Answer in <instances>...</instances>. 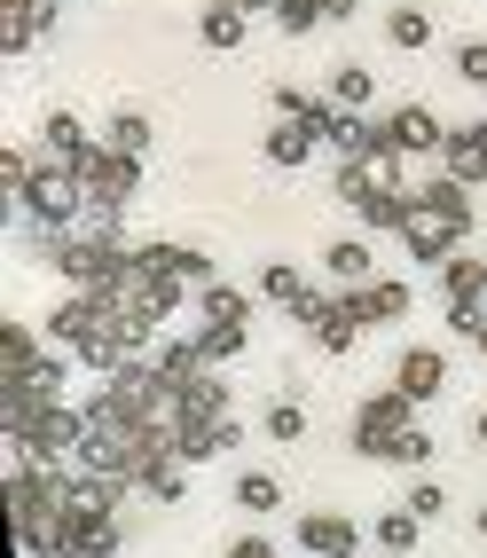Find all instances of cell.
I'll return each mask as SVG.
<instances>
[{"label":"cell","mask_w":487,"mask_h":558,"mask_svg":"<svg viewBox=\"0 0 487 558\" xmlns=\"http://www.w3.org/2000/svg\"><path fill=\"white\" fill-rule=\"evenodd\" d=\"M24 213H32V229L71 236V229L87 220V181L71 173L63 158H32V173H24Z\"/></svg>","instance_id":"cell-1"},{"label":"cell","mask_w":487,"mask_h":558,"mask_svg":"<svg viewBox=\"0 0 487 558\" xmlns=\"http://www.w3.org/2000/svg\"><path fill=\"white\" fill-rule=\"evenodd\" d=\"M417 425V401H409L401 386H386V393H362L354 401V457L362 464H393V440Z\"/></svg>","instance_id":"cell-2"},{"label":"cell","mask_w":487,"mask_h":558,"mask_svg":"<svg viewBox=\"0 0 487 558\" xmlns=\"http://www.w3.org/2000/svg\"><path fill=\"white\" fill-rule=\"evenodd\" d=\"M252 291H259V300H268L276 315H291L299 330H315V323H322V307H330V291H322V283H307V276L291 268V259H268Z\"/></svg>","instance_id":"cell-3"},{"label":"cell","mask_w":487,"mask_h":558,"mask_svg":"<svg viewBox=\"0 0 487 558\" xmlns=\"http://www.w3.org/2000/svg\"><path fill=\"white\" fill-rule=\"evenodd\" d=\"M71 173L87 181V205H102V213H126V197L142 190V158L110 150V142H102V150H95L87 166H71Z\"/></svg>","instance_id":"cell-4"},{"label":"cell","mask_w":487,"mask_h":558,"mask_svg":"<svg viewBox=\"0 0 487 558\" xmlns=\"http://www.w3.org/2000/svg\"><path fill=\"white\" fill-rule=\"evenodd\" d=\"M362 330H369V291H330V307H322V323L307 330V339L322 354H354Z\"/></svg>","instance_id":"cell-5"},{"label":"cell","mask_w":487,"mask_h":558,"mask_svg":"<svg viewBox=\"0 0 487 558\" xmlns=\"http://www.w3.org/2000/svg\"><path fill=\"white\" fill-rule=\"evenodd\" d=\"M409 190H417V213H433V220H448V229H456V236H472V190H464L456 173L425 166L417 181H409Z\"/></svg>","instance_id":"cell-6"},{"label":"cell","mask_w":487,"mask_h":558,"mask_svg":"<svg viewBox=\"0 0 487 558\" xmlns=\"http://www.w3.org/2000/svg\"><path fill=\"white\" fill-rule=\"evenodd\" d=\"M126 543V527L110 511H80V504H63V558H110Z\"/></svg>","instance_id":"cell-7"},{"label":"cell","mask_w":487,"mask_h":558,"mask_svg":"<svg viewBox=\"0 0 487 558\" xmlns=\"http://www.w3.org/2000/svg\"><path fill=\"white\" fill-rule=\"evenodd\" d=\"M134 268H149V276H181L190 291H205V283H220V268L197 252V244H134Z\"/></svg>","instance_id":"cell-8"},{"label":"cell","mask_w":487,"mask_h":558,"mask_svg":"<svg viewBox=\"0 0 487 558\" xmlns=\"http://www.w3.org/2000/svg\"><path fill=\"white\" fill-rule=\"evenodd\" d=\"M56 32V0H0V48L9 56H32Z\"/></svg>","instance_id":"cell-9"},{"label":"cell","mask_w":487,"mask_h":558,"mask_svg":"<svg viewBox=\"0 0 487 558\" xmlns=\"http://www.w3.org/2000/svg\"><path fill=\"white\" fill-rule=\"evenodd\" d=\"M291 543L307 550V558H362V527H346L339 511H307L291 527Z\"/></svg>","instance_id":"cell-10"},{"label":"cell","mask_w":487,"mask_h":558,"mask_svg":"<svg viewBox=\"0 0 487 558\" xmlns=\"http://www.w3.org/2000/svg\"><path fill=\"white\" fill-rule=\"evenodd\" d=\"M440 173H456L464 190H479L487 181V119H472V126H448V142H440V158H433Z\"/></svg>","instance_id":"cell-11"},{"label":"cell","mask_w":487,"mask_h":558,"mask_svg":"<svg viewBox=\"0 0 487 558\" xmlns=\"http://www.w3.org/2000/svg\"><path fill=\"white\" fill-rule=\"evenodd\" d=\"M322 276L339 291H369V283H378V252H369V236H330L322 244Z\"/></svg>","instance_id":"cell-12"},{"label":"cell","mask_w":487,"mask_h":558,"mask_svg":"<svg viewBox=\"0 0 487 558\" xmlns=\"http://www.w3.org/2000/svg\"><path fill=\"white\" fill-rule=\"evenodd\" d=\"M386 134H393V150H409V158H440V142H448V126L433 119L425 102H401L386 119Z\"/></svg>","instance_id":"cell-13"},{"label":"cell","mask_w":487,"mask_h":558,"mask_svg":"<svg viewBox=\"0 0 487 558\" xmlns=\"http://www.w3.org/2000/svg\"><path fill=\"white\" fill-rule=\"evenodd\" d=\"M393 386H401L409 401H433V393L448 386V354H440V347H401V362H393Z\"/></svg>","instance_id":"cell-14"},{"label":"cell","mask_w":487,"mask_h":558,"mask_svg":"<svg viewBox=\"0 0 487 558\" xmlns=\"http://www.w3.org/2000/svg\"><path fill=\"white\" fill-rule=\"evenodd\" d=\"M102 330H110V323H102V307H95V291H71V300L48 315V339H63L71 354H80L87 339H102Z\"/></svg>","instance_id":"cell-15"},{"label":"cell","mask_w":487,"mask_h":558,"mask_svg":"<svg viewBox=\"0 0 487 558\" xmlns=\"http://www.w3.org/2000/svg\"><path fill=\"white\" fill-rule=\"evenodd\" d=\"M409 259H417V268H448V259H456L464 252V236L456 229H448V220H433V213H417V220H409Z\"/></svg>","instance_id":"cell-16"},{"label":"cell","mask_w":487,"mask_h":558,"mask_svg":"<svg viewBox=\"0 0 487 558\" xmlns=\"http://www.w3.org/2000/svg\"><path fill=\"white\" fill-rule=\"evenodd\" d=\"M40 150H48V158H63V166H87L102 142H95L80 119H71V110H48V119H40Z\"/></svg>","instance_id":"cell-17"},{"label":"cell","mask_w":487,"mask_h":558,"mask_svg":"<svg viewBox=\"0 0 487 558\" xmlns=\"http://www.w3.org/2000/svg\"><path fill=\"white\" fill-rule=\"evenodd\" d=\"M315 150H322V142H315V126H299V119H276V126H268V142H259V158H268L276 173H299Z\"/></svg>","instance_id":"cell-18"},{"label":"cell","mask_w":487,"mask_h":558,"mask_svg":"<svg viewBox=\"0 0 487 558\" xmlns=\"http://www.w3.org/2000/svg\"><path fill=\"white\" fill-rule=\"evenodd\" d=\"M417 535H425V519L409 511V504H393V511L369 519V543H378L386 558H409V550H417Z\"/></svg>","instance_id":"cell-19"},{"label":"cell","mask_w":487,"mask_h":558,"mask_svg":"<svg viewBox=\"0 0 487 558\" xmlns=\"http://www.w3.org/2000/svg\"><path fill=\"white\" fill-rule=\"evenodd\" d=\"M252 300H259V291L205 283V291H197V315H205V323H220V330H244V323H252Z\"/></svg>","instance_id":"cell-20"},{"label":"cell","mask_w":487,"mask_h":558,"mask_svg":"<svg viewBox=\"0 0 487 558\" xmlns=\"http://www.w3.org/2000/svg\"><path fill=\"white\" fill-rule=\"evenodd\" d=\"M40 362H48V347L32 339L24 323H0V378H24L32 386V369H40Z\"/></svg>","instance_id":"cell-21"},{"label":"cell","mask_w":487,"mask_h":558,"mask_svg":"<svg viewBox=\"0 0 487 558\" xmlns=\"http://www.w3.org/2000/svg\"><path fill=\"white\" fill-rule=\"evenodd\" d=\"M440 291H448V307H472V300H487V259L456 252V259L440 268Z\"/></svg>","instance_id":"cell-22"},{"label":"cell","mask_w":487,"mask_h":558,"mask_svg":"<svg viewBox=\"0 0 487 558\" xmlns=\"http://www.w3.org/2000/svg\"><path fill=\"white\" fill-rule=\"evenodd\" d=\"M236 511L244 519H268V511H283V480L259 464V472H236Z\"/></svg>","instance_id":"cell-23"},{"label":"cell","mask_w":487,"mask_h":558,"mask_svg":"<svg viewBox=\"0 0 487 558\" xmlns=\"http://www.w3.org/2000/svg\"><path fill=\"white\" fill-rule=\"evenodd\" d=\"M409 307H417V283H409V276H378V283H369V323H409Z\"/></svg>","instance_id":"cell-24"},{"label":"cell","mask_w":487,"mask_h":558,"mask_svg":"<svg viewBox=\"0 0 487 558\" xmlns=\"http://www.w3.org/2000/svg\"><path fill=\"white\" fill-rule=\"evenodd\" d=\"M244 9H220V0H205V24H197V40L212 48V56H229V48H244Z\"/></svg>","instance_id":"cell-25"},{"label":"cell","mask_w":487,"mask_h":558,"mask_svg":"<svg viewBox=\"0 0 487 558\" xmlns=\"http://www.w3.org/2000/svg\"><path fill=\"white\" fill-rule=\"evenodd\" d=\"M409 220H417V190H393V197H369V205H362V229L409 236Z\"/></svg>","instance_id":"cell-26"},{"label":"cell","mask_w":487,"mask_h":558,"mask_svg":"<svg viewBox=\"0 0 487 558\" xmlns=\"http://www.w3.org/2000/svg\"><path fill=\"white\" fill-rule=\"evenodd\" d=\"M339 110H369V95H378V80H369V63H339L330 71V87H322Z\"/></svg>","instance_id":"cell-27"},{"label":"cell","mask_w":487,"mask_h":558,"mask_svg":"<svg viewBox=\"0 0 487 558\" xmlns=\"http://www.w3.org/2000/svg\"><path fill=\"white\" fill-rule=\"evenodd\" d=\"M386 40H393L401 56H417V48H433V16H425V9H409V0H401V9L386 16Z\"/></svg>","instance_id":"cell-28"},{"label":"cell","mask_w":487,"mask_h":558,"mask_svg":"<svg viewBox=\"0 0 487 558\" xmlns=\"http://www.w3.org/2000/svg\"><path fill=\"white\" fill-rule=\"evenodd\" d=\"M259 433H268L276 449H291V440H307V409H299V401H268V409H259Z\"/></svg>","instance_id":"cell-29"},{"label":"cell","mask_w":487,"mask_h":558,"mask_svg":"<svg viewBox=\"0 0 487 558\" xmlns=\"http://www.w3.org/2000/svg\"><path fill=\"white\" fill-rule=\"evenodd\" d=\"M102 142H110V150H126V158H149V142H158V134H149L142 110H119V119L102 126Z\"/></svg>","instance_id":"cell-30"},{"label":"cell","mask_w":487,"mask_h":558,"mask_svg":"<svg viewBox=\"0 0 487 558\" xmlns=\"http://www.w3.org/2000/svg\"><path fill=\"white\" fill-rule=\"evenodd\" d=\"M173 457L181 464H212L220 457V425H173Z\"/></svg>","instance_id":"cell-31"},{"label":"cell","mask_w":487,"mask_h":558,"mask_svg":"<svg viewBox=\"0 0 487 558\" xmlns=\"http://www.w3.org/2000/svg\"><path fill=\"white\" fill-rule=\"evenodd\" d=\"M268 102H276V119H299V126H315V110H322V95L291 87V80H276V87H268Z\"/></svg>","instance_id":"cell-32"},{"label":"cell","mask_w":487,"mask_h":558,"mask_svg":"<svg viewBox=\"0 0 487 558\" xmlns=\"http://www.w3.org/2000/svg\"><path fill=\"white\" fill-rule=\"evenodd\" d=\"M276 32L283 40H307V32H322V9L315 0H276Z\"/></svg>","instance_id":"cell-33"},{"label":"cell","mask_w":487,"mask_h":558,"mask_svg":"<svg viewBox=\"0 0 487 558\" xmlns=\"http://www.w3.org/2000/svg\"><path fill=\"white\" fill-rule=\"evenodd\" d=\"M244 339H252V330H220V323H205V330H197V347H205V362H212V369H229V362L244 354Z\"/></svg>","instance_id":"cell-34"},{"label":"cell","mask_w":487,"mask_h":558,"mask_svg":"<svg viewBox=\"0 0 487 558\" xmlns=\"http://www.w3.org/2000/svg\"><path fill=\"white\" fill-rule=\"evenodd\" d=\"M425 464H433V433L409 425V433L393 440V472H425Z\"/></svg>","instance_id":"cell-35"},{"label":"cell","mask_w":487,"mask_h":558,"mask_svg":"<svg viewBox=\"0 0 487 558\" xmlns=\"http://www.w3.org/2000/svg\"><path fill=\"white\" fill-rule=\"evenodd\" d=\"M409 511H417V519H440V511H448V488H440L433 472H417V480H409Z\"/></svg>","instance_id":"cell-36"},{"label":"cell","mask_w":487,"mask_h":558,"mask_svg":"<svg viewBox=\"0 0 487 558\" xmlns=\"http://www.w3.org/2000/svg\"><path fill=\"white\" fill-rule=\"evenodd\" d=\"M456 80L464 87H487V40H456Z\"/></svg>","instance_id":"cell-37"},{"label":"cell","mask_w":487,"mask_h":558,"mask_svg":"<svg viewBox=\"0 0 487 558\" xmlns=\"http://www.w3.org/2000/svg\"><path fill=\"white\" fill-rule=\"evenodd\" d=\"M181 488H190V480H181V464H166V472H149V480H142V496H149V504H181Z\"/></svg>","instance_id":"cell-38"},{"label":"cell","mask_w":487,"mask_h":558,"mask_svg":"<svg viewBox=\"0 0 487 558\" xmlns=\"http://www.w3.org/2000/svg\"><path fill=\"white\" fill-rule=\"evenodd\" d=\"M220 558H276V543H268V535H236V543L220 550Z\"/></svg>","instance_id":"cell-39"},{"label":"cell","mask_w":487,"mask_h":558,"mask_svg":"<svg viewBox=\"0 0 487 558\" xmlns=\"http://www.w3.org/2000/svg\"><path fill=\"white\" fill-rule=\"evenodd\" d=\"M322 9V24H354V0H315Z\"/></svg>","instance_id":"cell-40"},{"label":"cell","mask_w":487,"mask_h":558,"mask_svg":"<svg viewBox=\"0 0 487 558\" xmlns=\"http://www.w3.org/2000/svg\"><path fill=\"white\" fill-rule=\"evenodd\" d=\"M472 440H479V449H487V409H479V417H472Z\"/></svg>","instance_id":"cell-41"},{"label":"cell","mask_w":487,"mask_h":558,"mask_svg":"<svg viewBox=\"0 0 487 558\" xmlns=\"http://www.w3.org/2000/svg\"><path fill=\"white\" fill-rule=\"evenodd\" d=\"M220 9H244V16H252V0H220Z\"/></svg>","instance_id":"cell-42"},{"label":"cell","mask_w":487,"mask_h":558,"mask_svg":"<svg viewBox=\"0 0 487 558\" xmlns=\"http://www.w3.org/2000/svg\"><path fill=\"white\" fill-rule=\"evenodd\" d=\"M472 527H479V535H487V504H479V519H472Z\"/></svg>","instance_id":"cell-43"},{"label":"cell","mask_w":487,"mask_h":558,"mask_svg":"<svg viewBox=\"0 0 487 558\" xmlns=\"http://www.w3.org/2000/svg\"><path fill=\"white\" fill-rule=\"evenodd\" d=\"M472 347H479V354H487V330H479V339H472Z\"/></svg>","instance_id":"cell-44"},{"label":"cell","mask_w":487,"mask_h":558,"mask_svg":"<svg viewBox=\"0 0 487 558\" xmlns=\"http://www.w3.org/2000/svg\"><path fill=\"white\" fill-rule=\"evenodd\" d=\"M56 9H71V0H56Z\"/></svg>","instance_id":"cell-45"}]
</instances>
